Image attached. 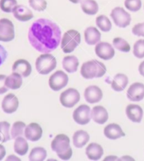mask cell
I'll return each mask as SVG.
<instances>
[{"mask_svg": "<svg viewBox=\"0 0 144 161\" xmlns=\"http://www.w3.org/2000/svg\"><path fill=\"white\" fill-rule=\"evenodd\" d=\"M31 46L42 53H50L58 47L62 40L59 25L51 20L39 19L34 21L28 31Z\"/></svg>", "mask_w": 144, "mask_h": 161, "instance_id": "cell-1", "label": "cell"}, {"mask_svg": "<svg viewBox=\"0 0 144 161\" xmlns=\"http://www.w3.org/2000/svg\"><path fill=\"white\" fill-rule=\"evenodd\" d=\"M51 148L52 150L56 152L57 156L63 160H69L73 154L70 146V139L65 134L56 136L52 142Z\"/></svg>", "mask_w": 144, "mask_h": 161, "instance_id": "cell-2", "label": "cell"}, {"mask_svg": "<svg viewBox=\"0 0 144 161\" xmlns=\"http://www.w3.org/2000/svg\"><path fill=\"white\" fill-rule=\"evenodd\" d=\"M106 67L102 62L97 60L83 63L80 68V74L86 79H92L94 78H100L106 73Z\"/></svg>", "mask_w": 144, "mask_h": 161, "instance_id": "cell-3", "label": "cell"}, {"mask_svg": "<svg viewBox=\"0 0 144 161\" xmlns=\"http://www.w3.org/2000/svg\"><path fill=\"white\" fill-rule=\"evenodd\" d=\"M56 67L57 60L55 57L49 53H43V54L39 56L36 59V70L42 75H47L50 74Z\"/></svg>", "mask_w": 144, "mask_h": 161, "instance_id": "cell-4", "label": "cell"}, {"mask_svg": "<svg viewBox=\"0 0 144 161\" xmlns=\"http://www.w3.org/2000/svg\"><path fill=\"white\" fill-rule=\"evenodd\" d=\"M80 43V34L76 30H69L63 36L61 47L64 53H71Z\"/></svg>", "mask_w": 144, "mask_h": 161, "instance_id": "cell-5", "label": "cell"}, {"mask_svg": "<svg viewBox=\"0 0 144 161\" xmlns=\"http://www.w3.org/2000/svg\"><path fill=\"white\" fill-rule=\"evenodd\" d=\"M111 18L114 24L119 28H126L129 25L131 21V15L122 7H115L112 10Z\"/></svg>", "mask_w": 144, "mask_h": 161, "instance_id": "cell-6", "label": "cell"}, {"mask_svg": "<svg viewBox=\"0 0 144 161\" xmlns=\"http://www.w3.org/2000/svg\"><path fill=\"white\" fill-rule=\"evenodd\" d=\"M80 93L76 89L68 88L60 95L59 100L61 104L65 108H71L79 102Z\"/></svg>", "mask_w": 144, "mask_h": 161, "instance_id": "cell-7", "label": "cell"}, {"mask_svg": "<svg viewBox=\"0 0 144 161\" xmlns=\"http://www.w3.org/2000/svg\"><path fill=\"white\" fill-rule=\"evenodd\" d=\"M69 82L67 74L61 70L57 71L49 79V86L52 90L59 91L67 86Z\"/></svg>", "mask_w": 144, "mask_h": 161, "instance_id": "cell-8", "label": "cell"}, {"mask_svg": "<svg viewBox=\"0 0 144 161\" xmlns=\"http://www.w3.org/2000/svg\"><path fill=\"white\" fill-rule=\"evenodd\" d=\"M15 38L14 25L8 19H0V41L10 42Z\"/></svg>", "mask_w": 144, "mask_h": 161, "instance_id": "cell-9", "label": "cell"}, {"mask_svg": "<svg viewBox=\"0 0 144 161\" xmlns=\"http://www.w3.org/2000/svg\"><path fill=\"white\" fill-rule=\"evenodd\" d=\"M91 108L87 105H80L74 111L73 119L77 124L86 125L91 119Z\"/></svg>", "mask_w": 144, "mask_h": 161, "instance_id": "cell-10", "label": "cell"}, {"mask_svg": "<svg viewBox=\"0 0 144 161\" xmlns=\"http://www.w3.org/2000/svg\"><path fill=\"white\" fill-rule=\"evenodd\" d=\"M95 52L97 57L104 60L111 59L113 58L115 54L114 50L112 45L106 42H99L96 44Z\"/></svg>", "mask_w": 144, "mask_h": 161, "instance_id": "cell-11", "label": "cell"}, {"mask_svg": "<svg viewBox=\"0 0 144 161\" xmlns=\"http://www.w3.org/2000/svg\"><path fill=\"white\" fill-rule=\"evenodd\" d=\"M127 98L131 101L139 102L144 98V84L134 83L129 86L126 92Z\"/></svg>", "mask_w": 144, "mask_h": 161, "instance_id": "cell-12", "label": "cell"}, {"mask_svg": "<svg viewBox=\"0 0 144 161\" xmlns=\"http://www.w3.org/2000/svg\"><path fill=\"white\" fill-rule=\"evenodd\" d=\"M19 100L15 95L9 93L6 96L2 103V108L5 113L12 114L19 108Z\"/></svg>", "mask_w": 144, "mask_h": 161, "instance_id": "cell-13", "label": "cell"}, {"mask_svg": "<svg viewBox=\"0 0 144 161\" xmlns=\"http://www.w3.org/2000/svg\"><path fill=\"white\" fill-rule=\"evenodd\" d=\"M42 135V129L38 124L30 123L25 126L24 136L25 139L30 142H37L41 139Z\"/></svg>", "mask_w": 144, "mask_h": 161, "instance_id": "cell-14", "label": "cell"}, {"mask_svg": "<svg viewBox=\"0 0 144 161\" xmlns=\"http://www.w3.org/2000/svg\"><path fill=\"white\" fill-rule=\"evenodd\" d=\"M103 96L102 91L96 86H90L86 88L84 92L85 100L91 104L100 102Z\"/></svg>", "mask_w": 144, "mask_h": 161, "instance_id": "cell-15", "label": "cell"}, {"mask_svg": "<svg viewBox=\"0 0 144 161\" xmlns=\"http://www.w3.org/2000/svg\"><path fill=\"white\" fill-rule=\"evenodd\" d=\"M13 72H16L21 75L22 77H28L32 72V67L27 60L21 59H18L14 63L12 66Z\"/></svg>", "mask_w": 144, "mask_h": 161, "instance_id": "cell-16", "label": "cell"}, {"mask_svg": "<svg viewBox=\"0 0 144 161\" xmlns=\"http://www.w3.org/2000/svg\"><path fill=\"white\" fill-rule=\"evenodd\" d=\"M14 16L19 21L25 22L33 18V14L29 8L24 5H16L12 11Z\"/></svg>", "mask_w": 144, "mask_h": 161, "instance_id": "cell-17", "label": "cell"}, {"mask_svg": "<svg viewBox=\"0 0 144 161\" xmlns=\"http://www.w3.org/2000/svg\"><path fill=\"white\" fill-rule=\"evenodd\" d=\"M126 114L131 122L140 123L143 118V109L138 105L130 104L126 108Z\"/></svg>", "mask_w": 144, "mask_h": 161, "instance_id": "cell-18", "label": "cell"}, {"mask_svg": "<svg viewBox=\"0 0 144 161\" xmlns=\"http://www.w3.org/2000/svg\"><path fill=\"white\" fill-rule=\"evenodd\" d=\"M105 136L109 139L116 140L125 136V132L122 131L121 126L117 124H109L104 129Z\"/></svg>", "mask_w": 144, "mask_h": 161, "instance_id": "cell-19", "label": "cell"}, {"mask_svg": "<svg viewBox=\"0 0 144 161\" xmlns=\"http://www.w3.org/2000/svg\"><path fill=\"white\" fill-rule=\"evenodd\" d=\"M91 118L95 122L100 125H103L108 120V113L102 106L97 105L92 109L91 113Z\"/></svg>", "mask_w": 144, "mask_h": 161, "instance_id": "cell-20", "label": "cell"}, {"mask_svg": "<svg viewBox=\"0 0 144 161\" xmlns=\"http://www.w3.org/2000/svg\"><path fill=\"white\" fill-rule=\"evenodd\" d=\"M85 41L89 45H94L101 40V33L96 28L91 26L86 28L84 32Z\"/></svg>", "mask_w": 144, "mask_h": 161, "instance_id": "cell-21", "label": "cell"}, {"mask_svg": "<svg viewBox=\"0 0 144 161\" xmlns=\"http://www.w3.org/2000/svg\"><path fill=\"white\" fill-rule=\"evenodd\" d=\"M88 158L92 160H98L102 156L104 151L101 146L96 143H91L86 149Z\"/></svg>", "mask_w": 144, "mask_h": 161, "instance_id": "cell-22", "label": "cell"}, {"mask_svg": "<svg viewBox=\"0 0 144 161\" xmlns=\"http://www.w3.org/2000/svg\"><path fill=\"white\" fill-rule=\"evenodd\" d=\"M129 83L128 77L125 74H117L114 76L111 83V87L114 91L121 92L124 91Z\"/></svg>", "mask_w": 144, "mask_h": 161, "instance_id": "cell-23", "label": "cell"}, {"mask_svg": "<svg viewBox=\"0 0 144 161\" xmlns=\"http://www.w3.org/2000/svg\"><path fill=\"white\" fill-rule=\"evenodd\" d=\"M22 83L23 80L21 75L16 72H13L9 76H7L5 80L6 86L11 90H16V89L21 88Z\"/></svg>", "mask_w": 144, "mask_h": 161, "instance_id": "cell-24", "label": "cell"}, {"mask_svg": "<svg viewBox=\"0 0 144 161\" xmlns=\"http://www.w3.org/2000/svg\"><path fill=\"white\" fill-rule=\"evenodd\" d=\"M90 139V136L87 132L83 130L76 131L73 136V143L76 148H83L86 145Z\"/></svg>", "mask_w": 144, "mask_h": 161, "instance_id": "cell-25", "label": "cell"}, {"mask_svg": "<svg viewBox=\"0 0 144 161\" xmlns=\"http://www.w3.org/2000/svg\"><path fill=\"white\" fill-rule=\"evenodd\" d=\"M79 65V59L75 56L64 57L62 61L63 68L69 73H74L78 69Z\"/></svg>", "mask_w": 144, "mask_h": 161, "instance_id": "cell-26", "label": "cell"}, {"mask_svg": "<svg viewBox=\"0 0 144 161\" xmlns=\"http://www.w3.org/2000/svg\"><path fill=\"white\" fill-rule=\"evenodd\" d=\"M80 7L83 12L91 16L96 14L99 10L98 4L95 0H82Z\"/></svg>", "mask_w": 144, "mask_h": 161, "instance_id": "cell-27", "label": "cell"}, {"mask_svg": "<svg viewBox=\"0 0 144 161\" xmlns=\"http://www.w3.org/2000/svg\"><path fill=\"white\" fill-rule=\"evenodd\" d=\"M28 151V143L23 136L16 138L14 142V151L19 156H25Z\"/></svg>", "mask_w": 144, "mask_h": 161, "instance_id": "cell-28", "label": "cell"}, {"mask_svg": "<svg viewBox=\"0 0 144 161\" xmlns=\"http://www.w3.org/2000/svg\"><path fill=\"white\" fill-rule=\"evenodd\" d=\"M47 157V151L42 147H36L31 150L29 160L31 161H42Z\"/></svg>", "mask_w": 144, "mask_h": 161, "instance_id": "cell-29", "label": "cell"}, {"mask_svg": "<svg viewBox=\"0 0 144 161\" xmlns=\"http://www.w3.org/2000/svg\"><path fill=\"white\" fill-rule=\"evenodd\" d=\"M96 25L103 32H109L112 27L110 20L105 15H100L97 17Z\"/></svg>", "mask_w": 144, "mask_h": 161, "instance_id": "cell-30", "label": "cell"}, {"mask_svg": "<svg viewBox=\"0 0 144 161\" xmlns=\"http://www.w3.org/2000/svg\"><path fill=\"white\" fill-rule=\"evenodd\" d=\"M10 124L6 121L0 122V142L5 143L11 139Z\"/></svg>", "mask_w": 144, "mask_h": 161, "instance_id": "cell-31", "label": "cell"}, {"mask_svg": "<svg viewBox=\"0 0 144 161\" xmlns=\"http://www.w3.org/2000/svg\"><path fill=\"white\" fill-rule=\"evenodd\" d=\"M25 124L21 121H18L14 123L11 130V135L12 139H16L18 136H22L24 135V131L25 129Z\"/></svg>", "mask_w": 144, "mask_h": 161, "instance_id": "cell-32", "label": "cell"}, {"mask_svg": "<svg viewBox=\"0 0 144 161\" xmlns=\"http://www.w3.org/2000/svg\"><path fill=\"white\" fill-rule=\"evenodd\" d=\"M112 43H113L115 48L121 52H123V53H129L131 50L130 45L129 44L127 41H126L125 39L122 38H115Z\"/></svg>", "mask_w": 144, "mask_h": 161, "instance_id": "cell-33", "label": "cell"}, {"mask_svg": "<svg viewBox=\"0 0 144 161\" xmlns=\"http://www.w3.org/2000/svg\"><path fill=\"white\" fill-rule=\"evenodd\" d=\"M16 5V0H0V8L6 13L12 12L14 8Z\"/></svg>", "mask_w": 144, "mask_h": 161, "instance_id": "cell-34", "label": "cell"}, {"mask_svg": "<svg viewBox=\"0 0 144 161\" xmlns=\"http://www.w3.org/2000/svg\"><path fill=\"white\" fill-rule=\"evenodd\" d=\"M133 53L134 56L139 59L144 57V40H139L134 45Z\"/></svg>", "mask_w": 144, "mask_h": 161, "instance_id": "cell-35", "label": "cell"}, {"mask_svg": "<svg viewBox=\"0 0 144 161\" xmlns=\"http://www.w3.org/2000/svg\"><path fill=\"white\" fill-rule=\"evenodd\" d=\"M141 0H125V6L128 10L132 12H136L141 8Z\"/></svg>", "mask_w": 144, "mask_h": 161, "instance_id": "cell-36", "label": "cell"}, {"mask_svg": "<svg viewBox=\"0 0 144 161\" xmlns=\"http://www.w3.org/2000/svg\"><path fill=\"white\" fill-rule=\"evenodd\" d=\"M29 5L33 9L37 11H43L47 8L46 0H29Z\"/></svg>", "mask_w": 144, "mask_h": 161, "instance_id": "cell-37", "label": "cell"}, {"mask_svg": "<svg viewBox=\"0 0 144 161\" xmlns=\"http://www.w3.org/2000/svg\"><path fill=\"white\" fill-rule=\"evenodd\" d=\"M132 33L136 36L144 37V23H140L135 25L132 28Z\"/></svg>", "mask_w": 144, "mask_h": 161, "instance_id": "cell-38", "label": "cell"}, {"mask_svg": "<svg viewBox=\"0 0 144 161\" xmlns=\"http://www.w3.org/2000/svg\"><path fill=\"white\" fill-rule=\"evenodd\" d=\"M7 78L6 75H0V95H2L8 91V88L6 86L5 80Z\"/></svg>", "mask_w": 144, "mask_h": 161, "instance_id": "cell-39", "label": "cell"}, {"mask_svg": "<svg viewBox=\"0 0 144 161\" xmlns=\"http://www.w3.org/2000/svg\"><path fill=\"white\" fill-rule=\"evenodd\" d=\"M8 53L6 49L3 47L2 45H0V66L4 63L6 59L7 58Z\"/></svg>", "mask_w": 144, "mask_h": 161, "instance_id": "cell-40", "label": "cell"}, {"mask_svg": "<svg viewBox=\"0 0 144 161\" xmlns=\"http://www.w3.org/2000/svg\"><path fill=\"white\" fill-rule=\"evenodd\" d=\"M6 156V149L4 146L0 144V160H2Z\"/></svg>", "mask_w": 144, "mask_h": 161, "instance_id": "cell-41", "label": "cell"}, {"mask_svg": "<svg viewBox=\"0 0 144 161\" xmlns=\"http://www.w3.org/2000/svg\"><path fill=\"white\" fill-rule=\"evenodd\" d=\"M139 71L141 76H144V61L141 63L139 67Z\"/></svg>", "mask_w": 144, "mask_h": 161, "instance_id": "cell-42", "label": "cell"}, {"mask_svg": "<svg viewBox=\"0 0 144 161\" xmlns=\"http://www.w3.org/2000/svg\"><path fill=\"white\" fill-rule=\"evenodd\" d=\"M69 1L72 3H74V4H78V3L81 2L82 0H69Z\"/></svg>", "mask_w": 144, "mask_h": 161, "instance_id": "cell-43", "label": "cell"}]
</instances>
